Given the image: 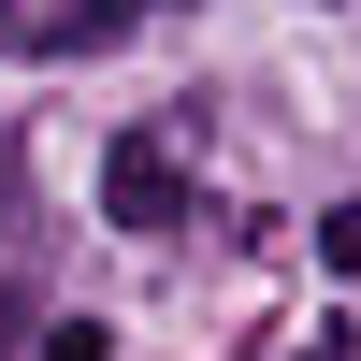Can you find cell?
I'll use <instances>...</instances> for the list:
<instances>
[{"instance_id": "6da1fadb", "label": "cell", "mask_w": 361, "mask_h": 361, "mask_svg": "<svg viewBox=\"0 0 361 361\" xmlns=\"http://www.w3.org/2000/svg\"><path fill=\"white\" fill-rule=\"evenodd\" d=\"M102 202H116V231H173L188 217V159H173V130H130L102 159Z\"/></svg>"}, {"instance_id": "7a4b0ae2", "label": "cell", "mask_w": 361, "mask_h": 361, "mask_svg": "<svg viewBox=\"0 0 361 361\" xmlns=\"http://www.w3.org/2000/svg\"><path fill=\"white\" fill-rule=\"evenodd\" d=\"M130 15H159V0H58V15H44V44H73V58H102V44H116Z\"/></svg>"}, {"instance_id": "3957f363", "label": "cell", "mask_w": 361, "mask_h": 361, "mask_svg": "<svg viewBox=\"0 0 361 361\" xmlns=\"http://www.w3.org/2000/svg\"><path fill=\"white\" fill-rule=\"evenodd\" d=\"M0 361H15V289H0Z\"/></svg>"}, {"instance_id": "277c9868", "label": "cell", "mask_w": 361, "mask_h": 361, "mask_svg": "<svg viewBox=\"0 0 361 361\" xmlns=\"http://www.w3.org/2000/svg\"><path fill=\"white\" fill-rule=\"evenodd\" d=\"M15 29H29V0H0V44H15Z\"/></svg>"}]
</instances>
